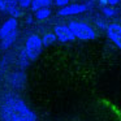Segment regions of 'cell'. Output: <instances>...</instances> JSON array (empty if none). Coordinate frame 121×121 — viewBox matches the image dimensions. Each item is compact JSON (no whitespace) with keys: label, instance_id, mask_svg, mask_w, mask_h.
<instances>
[{"label":"cell","instance_id":"1","mask_svg":"<svg viewBox=\"0 0 121 121\" xmlns=\"http://www.w3.org/2000/svg\"><path fill=\"white\" fill-rule=\"evenodd\" d=\"M5 104L13 111L14 115L20 118V121H38L37 115L20 98H16L13 95H7Z\"/></svg>","mask_w":121,"mask_h":121},{"label":"cell","instance_id":"2","mask_svg":"<svg viewBox=\"0 0 121 121\" xmlns=\"http://www.w3.org/2000/svg\"><path fill=\"white\" fill-rule=\"evenodd\" d=\"M69 29L72 30L74 38L79 40H92L96 38V31L92 29L90 25L81 21H70L69 22Z\"/></svg>","mask_w":121,"mask_h":121},{"label":"cell","instance_id":"3","mask_svg":"<svg viewBox=\"0 0 121 121\" xmlns=\"http://www.w3.org/2000/svg\"><path fill=\"white\" fill-rule=\"evenodd\" d=\"M42 38L37 34H31L29 38L26 39V43H25V53H26L29 61H35L38 57H39L40 52H42Z\"/></svg>","mask_w":121,"mask_h":121},{"label":"cell","instance_id":"4","mask_svg":"<svg viewBox=\"0 0 121 121\" xmlns=\"http://www.w3.org/2000/svg\"><path fill=\"white\" fill-rule=\"evenodd\" d=\"M53 34L56 35V39L60 40L61 43L73 42V40L76 39L68 25H56V26L53 27Z\"/></svg>","mask_w":121,"mask_h":121},{"label":"cell","instance_id":"5","mask_svg":"<svg viewBox=\"0 0 121 121\" xmlns=\"http://www.w3.org/2000/svg\"><path fill=\"white\" fill-rule=\"evenodd\" d=\"M91 3H86V4H69V5L60 8L57 11L59 16H73V14H79L82 12L87 11L90 8Z\"/></svg>","mask_w":121,"mask_h":121},{"label":"cell","instance_id":"6","mask_svg":"<svg viewBox=\"0 0 121 121\" xmlns=\"http://www.w3.org/2000/svg\"><path fill=\"white\" fill-rule=\"evenodd\" d=\"M109 40L121 51V25L118 24H109L105 29Z\"/></svg>","mask_w":121,"mask_h":121},{"label":"cell","instance_id":"7","mask_svg":"<svg viewBox=\"0 0 121 121\" xmlns=\"http://www.w3.org/2000/svg\"><path fill=\"white\" fill-rule=\"evenodd\" d=\"M17 25H18V22H17V20L13 18V17L7 20V21L1 25V27H0V39H4V38H7L8 35L16 33L17 31Z\"/></svg>","mask_w":121,"mask_h":121},{"label":"cell","instance_id":"8","mask_svg":"<svg viewBox=\"0 0 121 121\" xmlns=\"http://www.w3.org/2000/svg\"><path fill=\"white\" fill-rule=\"evenodd\" d=\"M1 117H3V121H20V118L14 115V112L7 104L1 107Z\"/></svg>","mask_w":121,"mask_h":121},{"label":"cell","instance_id":"9","mask_svg":"<svg viewBox=\"0 0 121 121\" xmlns=\"http://www.w3.org/2000/svg\"><path fill=\"white\" fill-rule=\"evenodd\" d=\"M18 5V0H0V11L8 12L11 8Z\"/></svg>","mask_w":121,"mask_h":121},{"label":"cell","instance_id":"10","mask_svg":"<svg viewBox=\"0 0 121 121\" xmlns=\"http://www.w3.org/2000/svg\"><path fill=\"white\" fill-rule=\"evenodd\" d=\"M16 39H17V31L13 33V34H11V35H8V37L4 38V39H1V48H3V50L9 48L14 42H16Z\"/></svg>","mask_w":121,"mask_h":121},{"label":"cell","instance_id":"11","mask_svg":"<svg viewBox=\"0 0 121 121\" xmlns=\"http://www.w3.org/2000/svg\"><path fill=\"white\" fill-rule=\"evenodd\" d=\"M56 40L57 39H56V35L53 34V33H46L42 37V44L44 46V47H50V46H52Z\"/></svg>","mask_w":121,"mask_h":121},{"label":"cell","instance_id":"12","mask_svg":"<svg viewBox=\"0 0 121 121\" xmlns=\"http://www.w3.org/2000/svg\"><path fill=\"white\" fill-rule=\"evenodd\" d=\"M51 16V9L50 8H40L38 12H35V17L37 20L42 21V20H46Z\"/></svg>","mask_w":121,"mask_h":121},{"label":"cell","instance_id":"13","mask_svg":"<svg viewBox=\"0 0 121 121\" xmlns=\"http://www.w3.org/2000/svg\"><path fill=\"white\" fill-rule=\"evenodd\" d=\"M7 13H9V14H11V17H13V18L17 20L18 17L22 16V9L20 8L18 5H17V7H13V8H11L8 12H7Z\"/></svg>","mask_w":121,"mask_h":121},{"label":"cell","instance_id":"14","mask_svg":"<svg viewBox=\"0 0 121 121\" xmlns=\"http://www.w3.org/2000/svg\"><path fill=\"white\" fill-rule=\"evenodd\" d=\"M102 11H103V13H104L105 17H112V16H115V13H116L115 8H112V7H103Z\"/></svg>","mask_w":121,"mask_h":121},{"label":"cell","instance_id":"15","mask_svg":"<svg viewBox=\"0 0 121 121\" xmlns=\"http://www.w3.org/2000/svg\"><path fill=\"white\" fill-rule=\"evenodd\" d=\"M30 8H31L33 12H38L40 8H43L42 4H40L39 0H31V5H30Z\"/></svg>","mask_w":121,"mask_h":121},{"label":"cell","instance_id":"16","mask_svg":"<svg viewBox=\"0 0 121 121\" xmlns=\"http://www.w3.org/2000/svg\"><path fill=\"white\" fill-rule=\"evenodd\" d=\"M95 25H96V27H98V29H100V30H105V29H107V26H108V25L105 24V21H104V20H102V18H98L96 21H95Z\"/></svg>","mask_w":121,"mask_h":121},{"label":"cell","instance_id":"17","mask_svg":"<svg viewBox=\"0 0 121 121\" xmlns=\"http://www.w3.org/2000/svg\"><path fill=\"white\" fill-rule=\"evenodd\" d=\"M30 5H31V0H18V7L20 8L27 9V8H30Z\"/></svg>","mask_w":121,"mask_h":121},{"label":"cell","instance_id":"18","mask_svg":"<svg viewBox=\"0 0 121 121\" xmlns=\"http://www.w3.org/2000/svg\"><path fill=\"white\" fill-rule=\"evenodd\" d=\"M69 1L70 0H55V5L59 8H64V7L69 5Z\"/></svg>","mask_w":121,"mask_h":121},{"label":"cell","instance_id":"19","mask_svg":"<svg viewBox=\"0 0 121 121\" xmlns=\"http://www.w3.org/2000/svg\"><path fill=\"white\" fill-rule=\"evenodd\" d=\"M20 63H21L24 66H26L27 63H29V59H27V56H26V53H25V51H22V52H21V56H20Z\"/></svg>","mask_w":121,"mask_h":121},{"label":"cell","instance_id":"20","mask_svg":"<svg viewBox=\"0 0 121 121\" xmlns=\"http://www.w3.org/2000/svg\"><path fill=\"white\" fill-rule=\"evenodd\" d=\"M39 1H40L43 8H48L51 5V3H52V0H39Z\"/></svg>","mask_w":121,"mask_h":121},{"label":"cell","instance_id":"21","mask_svg":"<svg viewBox=\"0 0 121 121\" xmlns=\"http://www.w3.org/2000/svg\"><path fill=\"white\" fill-rule=\"evenodd\" d=\"M121 0H107V4H109L111 7H113V5H116V4H118Z\"/></svg>","mask_w":121,"mask_h":121},{"label":"cell","instance_id":"22","mask_svg":"<svg viewBox=\"0 0 121 121\" xmlns=\"http://www.w3.org/2000/svg\"><path fill=\"white\" fill-rule=\"evenodd\" d=\"M33 21H34V20H33V16H27L26 17V24H33Z\"/></svg>","mask_w":121,"mask_h":121},{"label":"cell","instance_id":"23","mask_svg":"<svg viewBox=\"0 0 121 121\" xmlns=\"http://www.w3.org/2000/svg\"><path fill=\"white\" fill-rule=\"evenodd\" d=\"M99 4L102 7H105V5H107V0H99Z\"/></svg>","mask_w":121,"mask_h":121}]
</instances>
